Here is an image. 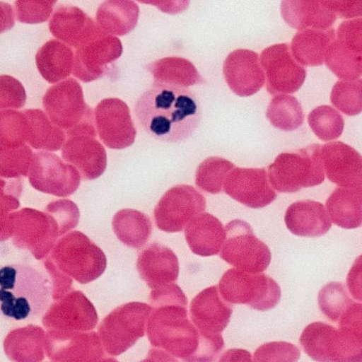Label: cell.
<instances>
[{"label":"cell","mask_w":362,"mask_h":362,"mask_svg":"<svg viewBox=\"0 0 362 362\" xmlns=\"http://www.w3.org/2000/svg\"><path fill=\"white\" fill-rule=\"evenodd\" d=\"M152 313L146 326L148 341L173 360L212 361L223 351L222 335L206 337L197 329L188 312V299L182 290L172 284L149 296Z\"/></svg>","instance_id":"6da1fadb"},{"label":"cell","mask_w":362,"mask_h":362,"mask_svg":"<svg viewBox=\"0 0 362 362\" xmlns=\"http://www.w3.org/2000/svg\"><path fill=\"white\" fill-rule=\"evenodd\" d=\"M138 122L151 136L168 143L189 138L197 129L201 109L187 88L153 83L135 105Z\"/></svg>","instance_id":"7a4b0ae2"},{"label":"cell","mask_w":362,"mask_h":362,"mask_svg":"<svg viewBox=\"0 0 362 362\" xmlns=\"http://www.w3.org/2000/svg\"><path fill=\"white\" fill-rule=\"evenodd\" d=\"M0 288L3 314L17 321L37 319L52 304L49 276L32 265L15 264L3 267Z\"/></svg>","instance_id":"3957f363"},{"label":"cell","mask_w":362,"mask_h":362,"mask_svg":"<svg viewBox=\"0 0 362 362\" xmlns=\"http://www.w3.org/2000/svg\"><path fill=\"white\" fill-rule=\"evenodd\" d=\"M59 237L56 221L45 211L23 208L1 215V240L11 238L16 247L31 252L38 260L49 255Z\"/></svg>","instance_id":"277c9868"},{"label":"cell","mask_w":362,"mask_h":362,"mask_svg":"<svg viewBox=\"0 0 362 362\" xmlns=\"http://www.w3.org/2000/svg\"><path fill=\"white\" fill-rule=\"evenodd\" d=\"M65 274L81 284L98 279L107 267L103 251L81 231L68 233L57 240L47 257Z\"/></svg>","instance_id":"5b68a950"},{"label":"cell","mask_w":362,"mask_h":362,"mask_svg":"<svg viewBox=\"0 0 362 362\" xmlns=\"http://www.w3.org/2000/svg\"><path fill=\"white\" fill-rule=\"evenodd\" d=\"M320 144H313L296 152L279 155L268 167V177L274 189L282 193H295L324 182L325 172Z\"/></svg>","instance_id":"8992f818"},{"label":"cell","mask_w":362,"mask_h":362,"mask_svg":"<svg viewBox=\"0 0 362 362\" xmlns=\"http://www.w3.org/2000/svg\"><path fill=\"white\" fill-rule=\"evenodd\" d=\"M218 289L228 303L248 305L260 312L275 308L281 297L280 286L271 277L236 268L226 272Z\"/></svg>","instance_id":"52a82bcc"},{"label":"cell","mask_w":362,"mask_h":362,"mask_svg":"<svg viewBox=\"0 0 362 362\" xmlns=\"http://www.w3.org/2000/svg\"><path fill=\"white\" fill-rule=\"evenodd\" d=\"M151 313L152 308L141 303H127L110 313L98 327V334L107 354H122L143 338Z\"/></svg>","instance_id":"ba28073f"},{"label":"cell","mask_w":362,"mask_h":362,"mask_svg":"<svg viewBox=\"0 0 362 362\" xmlns=\"http://www.w3.org/2000/svg\"><path fill=\"white\" fill-rule=\"evenodd\" d=\"M300 344L317 361H361V337L323 322L308 325Z\"/></svg>","instance_id":"9c48e42d"},{"label":"cell","mask_w":362,"mask_h":362,"mask_svg":"<svg viewBox=\"0 0 362 362\" xmlns=\"http://www.w3.org/2000/svg\"><path fill=\"white\" fill-rule=\"evenodd\" d=\"M226 238L220 253L222 259L247 273H263L268 268L272 259L270 250L248 223L234 220L226 226Z\"/></svg>","instance_id":"30bf717a"},{"label":"cell","mask_w":362,"mask_h":362,"mask_svg":"<svg viewBox=\"0 0 362 362\" xmlns=\"http://www.w3.org/2000/svg\"><path fill=\"white\" fill-rule=\"evenodd\" d=\"M28 177L34 189L57 197L74 194L81 178L76 168L48 152L34 154Z\"/></svg>","instance_id":"8fae6325"},{"label":"cell","mask_w":362,"mask_h":362,"mask_svg":"<svg viewBox=\"0 0 362 362\" xmlns=\"http://www.w3.org/2000/svg\"><path fill=\"white\" fill-rule=\"evenodd\" d=\"M206 206L205 197L193 187L175 186L165 192L155 208L156 226L166 233L182 231L204 212Z\"/></svg>","instance_id":"7c38bea8"},{"label":"cell","mask_w":362,"mask_h":362,"mask_svg":"<svg viewBox=\"0 0 362 362\" xmlns=\"http://www.w3.org/2000/svg\"><path fill=\"white\" fill-rule=\"evenodd\" d=\"M47 357L52 361H115L95 332L47 329Z\"/></svg>","instance_id":"4fadbf2b"},{"label":"cell","mask_w":362,"mask_h":362,"mask_svg":"<svg viewBox=\"0 0 362 362\" xmlns=\"http://www.w3.org/2000/svg\"><path fill=\"white\" fill-rule=\"evenodd\" d=\"M43 107L51 122L66 132L95 113L85 103L81 84L73 78L51 86L43 98Z\"/></svg>","instance_id":"5bb4252c"},{"label":"cell","mask_w":362,"mask_h":362,"mask_svg":"<svg viewBox=\"0 0 362 362\" xmlns=\"http://www.w3.org/2000/svg\"><path fill=\"white\" fill-rule=\"evenodd\" d=\"M259 59L271 95L293 94L304 84L306 70L296 62L288 45L268 47Z\"/></svg>","instance_id":"9a60e30c"},{"label":"cell","mask_w":362,"mask_h":362,"mask_svg":"<svg viewBox=\"0 0 362 362\" xmlns=\"http://www.w3.org/2000/svg\"><path fill=\"white\" fill-rule=\"evenodd\" d=\"M47 329L90 331L98 323L95 306L80 291L71 290L50 305L43 316Z\"/></svg>","instance_id":"2e32d148"},{"label":"cell","mask_w":362,"mask_h":362,"mask_svg":"<svg viewBox=\"0 0 362 362\" xmlns=\"http://www.w3.org/2000/svg\"><path fill=\"white\" fill-rule=\"evenodd\" d=\"M95 117L97 132L108 148L124 149L135 142L136 130L130 109L123 100H102L95 108Z\"/></svg>","instance_id":"e0dca14e"},{"label":"cell","mask_w":362,"mask_h":362,"mask_svg":"<svg viewBox=\"0 0 362 362\" xmlns=\"http://www.w3.org/2000/svg\"><path fill=\"white\" fill-rule=\"evenodd\" d=\"M223 191L232 199L252 209L265 207L277 198L264 168H235L228 175Z\"/></svg>","instance_id":"ac0fdd59"},{"label":"cell","mask_w":362,"mask_h":362,"mask_svg":"<svg viewBox=\"0 0 362 362\" xmlns=\"http://www.w3.org/2000/svg\"><path fill=\"white\" fill-rule=\"evenodd\" d=\"M97 132H81L67 136L62 147L63 160L74 165L84 180L100 177L107 168V153Z\"/></svg>","instance_id":"d6986e66"},{"label":"cell","mask_w":362,"mask_h":362,"mask_svg":"<svg viewBox=\"0 0 362 362\" xmlns=\"http://www.w3.org/2000/svg\"><path fill=\"white\" fill-rule=\"evenodd\" d=\"M123 53L122 41L103 35L76 49L73 75L83 83L103 77L108 66Z\"/></svg>","instance_id":"ffe728a7"},{"label":"cell","mask_w":362,"mask_h":362,"mask_svg":"<svg viewBox=\"0 0 362 362\" xmlns=\"http://www.w3.org/2000/svg\"><path fill=\"white\" fill-rule=\"evenodd\" d=\"M49 27L55 38L76 49L105 35L92 18L71 5H59Z\"/></svg>","instance_id":"44dd1931"},{"label":"cell","mask_w":362,"mask_h":362,"mask_svg":"<svg viewBox=\"0 0 362 362\" xmlns=\"http://www.w3.org/2000/svg\"><path fill=\"white\" fill-rule=\"evenodd\" d=\"M223 74L232 92L241 98L257 94L265 83L259 57L250 49L230 52L224 62Z\"/></svg>","instance_id":"7402d4cb"},{"label":"cell","mask_w":362,"mask_h":362,"mask_svg":"<svg viewBox=\"0 0 362 362\" xmlns=\"http://www.w3.org/2000/svg\"><path fill=\"white\" fill-rule=\"evenodd\" d=\"M325 175L340 187L361 188V156L351 146L334 141L321 145Z\"/></svg>","instance_id":"603a6c76"},{"label":"cell","mask_w":362,"mask_h":362,"mask_svg":"<svg viewBox=\"0 0 362 362\" xmlns=\"http://www.w3.org/2000/svg\"><path fill=\"white\" fill-rule=\"evenodd\" d=\"M233 308L221 295L218 286L209 287L192 300L189 316L194 325L206 337L222 335L228 325Z\"/></svg>","instance_id":"cb8c5ba5"},{"label":"cell","mask_w":362,"mask_h":362,"mask_svg":"<svg viewBox=\"0 0 362 362\" xmlns=\"http://www.w3.org/2000/svg\"><path fill=\"white\" fill-rule=\"evenodd\" d=\"M136 267L141 280L152 290L175 284L180 271L176 255L158 243H151L139 253Z\"/></svg>","instance_id":"d4e9b609"},{"label":"cell","mask_w":362,"mask_h":362,"mask_svg":"<svg viewBox=\"0 0 362 362\" xmlns=\"http://www.w3.org/2000/svg\"><path fill=\"white\" fill-rule=\"evenodd\" d=\"M285 223L291 233L310 238L322 236L332 227L325 206L309 199L291 204L286 210Z\"/></svg>","instance_id":"484cf974"},{"label":"cell","mask_w":362,"mask_h":362,"mask_svg":"<svg viewBox=\"0 0 362 362\" xmlns=\"http://www.w3.org/2000/svg\"><path fill=\"white\" fill-rule=\"evenodd\" d=\"M185 238L192 252L200 257L218 255L226 238V228L214 216L203 213L185 228Z\"/></svg>","instance_id":"4316f807"},{"label":"cell","mask_w":362,"mask_h":362,"mask_svg":"<svg viewBox=\"0 0 362 362\" xmlns=\"http://www.w3.org/2000/svg\"><path fill=\"white\" fill-rule=\"evenodd\" d=\"M281 10L284 21L298 31L327 30L337 18L325 1H283Z\"/></svg>","instance_id":"83f0119b"},{"label":"cell","mask_w":362,"mask_h":362,"mask_svg":"<svg viewBox=\"0 0 362 362\" xmlns=\"http://www.w3.org/2000/svg\"><path fill=\"white\" fill-rule=\"evenodd\" d=\"M46 334L44 329L33 325L15 329L4 341L5 353L13 361H42L47 355Z\"/></svg>","instance_id":"f1b7e54d"},{"label":"cell","mask_w":362,"mask_h":362,"mask_svg":"<svg viewBox=\"0 0 362 362\" xmlns=\"http://www.w3.org/2000/svg\"><path fill=\"white\" fill-rule=\"evenodd\" d=\"M75 52L71 47L57 40L47 42L36 54V64L41 76L56 84L73 74Z\"/></svg>","instance_id":"f546056e"},{"label":"cell","mask_w":362,"mask_h":362,"mask_svg":"<svg viewBox=\"0 0 362 362\" xmlns=\"http://www.w3.org/2000/svg\"><path fill=\"white\" fill-rule=\"evenodd\" d=\"M336 40L334 28L303 30L295 35L291 50L301 66H320L325 63L327 49Z\"/></svg>","instance_id":"4dcf8cb0"},{"label":"cell","mask_w":362,"mask_h":362,"mask_svg":"<svg viewBox=\"0 0 362 362\" xmlns=\"http://www.w3.org/2000/svg\"><path fill=\"white\" fill-rule=\"evenodd\" d=\"M332 223L344 229L361 226V188L338 187L326 202Z\"/></svg>","instance_id":"1f68e13d"},{"label":"cell","mask_w":362,"mask_h":362,"mask_svg":"<svg viewBox=\"0 0 362 362\" xmlns=\"http://www.w3.org/2000/svg\"><path fill=\"white\" fill-rule=\"evenodd\" d=\"M139 16V8L133 1H107L97 12V23L107 36L123 37L133 31Z\"/></svg>","instance_id":"d6a6232c"},{"label":"cell","mask_w":362,"mask_h":362,"mask_svg":"<svg viewBox=\"0 0 362 362\" xmlns=\"http://www.w3.org/2000/svg\"><path fill=\"white\" fill-rule=\"evenodd\" d=\"M28 119V139L30 146L45 152L62 148L67 139L66 132L54 125L42 110H23Z\"/></svg>","instance_id":"836d02e7"},{"label":"cell","mask_w":362,"mask_h":362,"mask_svg":"<svg viewBox=\"0 0 362 362\" xmlns=\"http://www.w3.org/2000/svg\"><path fill=\"white\" fill-rule=\"evenodd\" d=\"M147 70L153 76L154 83L187 88L204 82L194 65L183 57L160 59L149 64Z\"/></svg>","instance_id":"e575fe53"},{"label":"cell","mask_w":362,"mask_h":362,"mask_svg":"<svg viewBox=\"0 0 362 362\" xmlns=\"http://www.w3.org/2000/svg\"><path fill=\"white\" fill-rule=\"evenodd\" d=\"M112 224L117 238L133 249L144 247L153 232L150 218L140 211L132 209L119 210L114 216Z\"/></svg>","instance_id":"d590c367"},{"label":"cell","mask_w":362,"mask_h":362,"mask_svg":"<svg viewBox=\"0 0 362 362\" xmlns=\"http://www.w3.org/2000/svg\"><path fill=\"white\" fill-rule=\"evenodd\" d=\"M267 118L272 126L284 132H293L303 126L305 114L298 100L291 95H280L270 102Z\"/></svg>","instance_id":"8d00e7d4"},{"label":"cell","mask_w":362,"mask_h":362,"mask_svg":"<svg viewBox=\"0 0 362 362\" xmlns=\"http://www.w3.org/2000/svg\"><path fill=\"white\" fill-rule=\"evenodd\" d=\"M325 63L342 81H356L361 76V54L337 40L327 49Z\"/></svg>","instance_id":"74e56055"},{"label":"cell","mask_w":362,"mask_h":362,"mask_svg":"<svg viewBox=\"0 0 362 362\" xmlns=\"http://www.w3.org/2000/svg\"><path fill=\"white\" fill-rule=\"evenodd\" d=\"M235 165L219 157L206 159L197 168L195 175L197 187L203 192L218 194L224 189L226 181Z\"/></svg>","instance_id":"f35d334b"},{"label":"cell","mask_w":362,"mask_h":362,"mask_svg":"<svg viewBox=\"0 0 362 362\" xmlns=\"http://www.w3.org/2000/svg\"><path fill=\"white\" fill-rule=\"evenodd\" d=\"M354 303L345 284L341 282L328 283L318 294V305L321 312L334 322L339 321Z\"/></svg>","instance_id":"ab89813d"},{"label":"cell","mask_w":362,"mask_h":362,"mask_svg":"<svg viewBox=\"0 0 362 362\" xmlns=\"http://www.w3.org/2000/svg\"><path fill=\"white\" fill-rule=\"evenodd\" d=\"M309 125L314 134L323 141L339 139L344 129V119L341 113L328 105L314 109L308 116Z\"/></svg>","instance_id":"60d3db41"},{"label":"cell","mask_w":362,"mask_h":362,"mask_svg":"<svg viewBox=\"0 0 362 362\" xmlns=\"http://www.w3.org/2000/svg\"><path fill=\"white\" fill-rule=\"evenodd\" d=\"M28 119L23 111L1 110V149L26 144Z\"/></svg>","instance_id":"b9f144b4"},{"label":"cell","mask_w":362,"mask_h":362,"mask_svg":"<svg viewBox=\"0 0 362 362\" xmlns=\"http://www.w3.org/2000/svg\"><path fill=\"white\" fill-rule=\"evenodd\" d=\"M330 101L346 115L360 114L362 110L361 79L338 81L332 89Z\"/></svg>","instance_id":"7bdbcfd3"},{"label":"cell","mask_w":362,"mask_h":362,"mask_svg":"<svg viewBox=\"0 0 362 362\" xmlns=\"http://www.w3.org/2000/svg\"><path fill=\"white\" fill-rule=\"evenodd\" d=\"M34 154L29 145L1 149V177L15 178L28 176Z\"/></svg>","instance_id":"ee69618b"},{"label":"cell","mask_w":362,"mask_h":362,"mask_svg":"<svg viewBox=\"0 0 362 362\" xmlns=\"http://www.w3.org/2000/svg\"><path fill=\"white\" fill-rule=\"evenodd\" d=\"M45 212L50 214L56 221L60 237L75 228L79 222L78 208L69 199H60L49 203L45 209Z\"/></svg>","instance_id":"f6af8a7d"},{"label":"cell","mask_w":362,"mask_h":362,"mask_svg":"<svg viewBox=\"0 0 362 362\" xmlns=\"http://www.w3.org/2000/svg\"><path fill=\"white\" fill-rule=\"evenodd\" d=\"M300 351L286 342H272L259 347L254 354L255 361H297Z\"/></svg>","instance_id":"bcb514c9"},{"label":"cell","mask_w":362,"mask_h":362,"mask_svg":"<svg viewBox=\"0 0 362 362\" xmlns=\"http://www.w3.org/2000/svg\"><path fill=\"white\" fill-rule=\"evenodd\" d=\"M57 1H17L15 4L17 19L22 23L35 24L47 21Z\"/></svg>","instance_id":"7dc6e473"},{"label":"cell","mask_w":362,"mask_h":362,"mask_svg":"<svg viewBox=\"0 0 362 362\" xmlns=\"http://www.w3.org/2000/svg\"><path fill=\"white\" fill-rule=\"evenodd\" d=\"M26 95L20 81L9 76H1V110L21 109Z\"/></svg>","instance_id":"c3c4849f"},{"label":"cell","mask_w":362,"mask_h":362,"mask_svg":"<svg viewBox=\"0 0 362 362\" xmlns=\"http://www.w3.org/2000/svg\"><path fill=\"white\" fill-rule=\"evenodd\" d=\"M43 264L52 283V300L62 298L71 290L72 278L59 270L47 257L43 259Z\"/></svg>","instance_id":"681fc988"},{"label":"cell","mask_w":362,"mask_h":362,"mask_svg":"<svg viewBox=\"0 0 362 362\" xmlns=\"http://www.w3.org/2000/svg\"><path fill=\"white\" fill-rule=\"evenodd\" d=\"M337 36V40L361 54V18L343 22L338 29Z\"/></svg>","instance_id":"f907efd6"},{"label":"cell","mask_w":362,"mask_h":362,"mask_svg":"<svg viewBox=\"0 0 362 362\" xmlns=\"http://www.w3.org/2000/svg\"><path fill=\"white\" fill-rule=\"evenodd\" d=\"M339 322V329L361 337V303H354Z\"/></svg>","instance_id":"816d5d0a"},{"label":"cell","mask_w":362,"mask_h":362,"mask_svg":"<svg viewBox=\"0 0 362 362\" xmlns=\"http://www.w3.org/2000/svg\"><path fill=\"white\" fill-rule=\"evenodd\" d=\"M337 16L344 18L361 16V1H325Z\"/></svg>","instance_id":"f5cc1de1"},{"label":"cell","mask_w":362,"mask_h":362,"mask_svg":"<svg viewBox=\"0 0 362 362\" xmlns=\"http://www.w3.org/2000/svg\"><path fill=\"white\" fill-rule=\"evenodd\" d=\"M347 285L353 298L361 301V257L357 259L349 272Z\"/></svg>","instance_id":"db71d44e"},{"label":"cell","mask_w":362,"mask_h":362,"mask_svg":"<svg viewBox=\"0 0 362 362\" xmlns=\"http://www.w3.org/2000/svg\"><path fill=\"white\" fill-rule=\"evenodd\" d=\"M221 358V361H252L250 354L244 350H230Z\"/></svg>","instance_id":"11a10c76"}]
</instances>
